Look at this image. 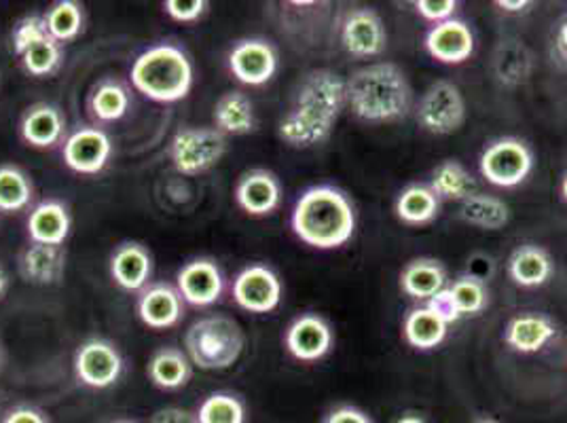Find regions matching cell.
<instances>
[{"instance_id":"1","label":"cell","mask_w":567,"mask_h":423,"mask_svg":"<svg viewBox=\"0 0 567 423\" xmlns=\"http://www.w3.org/2000/svg\"><path fill=\"white\" fill-rule=\"evenodd\" d=\"M346 104L348 83L341 74L329 69L308 72L280 121L278 134L292 148L318 146L331 138Z\"/></svg>"},{"instance_id":"2","label":"cell","mask_w":567,"mask_h":423,"mask_svg":"<svg viewBox=\"0 0 567 423\" xmlns=\"http://www.w3.org/2000/svg\"><path fill=\"white\" fill-rule=\"evenodd\" d=\"M290 227L292 234L311 248L334 250L354 236V206L341 188L309 187L292 208Z\"/></svg>"},{"instance_id":"3","label":"cell","mask_w":567,"mask_h":423,"mask_svg":"<svg viewBox=\"0 0 567 423\" xmlns=\"http://www.w3.org/2000/svg\"><path fill=\"white\" fill-rule=\"evenodd\" d=\"M348 83V104L367 123H392L411 111V85L404 72L390 62L355 71Z\"/></svg>"},{"instance_id":"4","label":"cell","mask_w":567,"mask_h":423,"mask_svg":"<svg viewBox=\"0 0 567 423\" xmlns=\"http://www.w3.org/2000/svg\"><path fill=\"white\" fill-rule=\"evenodd\" d=\"M189 53L174 43H159L142 51L130 71L132 87L151 102L176 104L193 90Z\"/></svg>"},{"instance_id":"5","label":"cell","mask_w":567,"mask_h":423,"mask_svg":"<svg viewBox=\"0 0 567 423\" xmlns=\"http://www.w3.org/2000/svg\"><path fill=\"white\" fill-rule=\"evenodd\" d=\"M246 348V334L237 320L210 313L195 320L185 334V353L202 371L231 369Z\"/></svg>"},{"instance_id":"6","label":"cell","mask_w":567,"mask_h":423,"mask_svg":"<svg viewBox=\"0 0 567 423\" xmlns=\"http://www.w3.org/2000/svg\"><path fill=\"white\" fill-rule=\"evenodd\" d=\"M229 148L227 136L216 127H181L169 142V162L183 176H199L220 164Z\"/></svg>"},{"instance_id":"7","label":"cell","mask_w":567,"mask_h":423,"mask_svg":"<svg viewBox=\"0 0 567 423\" xmlns=\"http://www.w3.org/2000/svg\"><path fill=\"white\" fill-rule=\"evenodd\" d=\"M478 167L483 178L494 187H519L534 169V153L519 138H499L483 151Z\"/></svg>"},{"instance_id":"8","label":"cell","mask_w":567,"mask_h":423,"mask_svg":"<svg viewBox=\"0 0 567 423\" xmlns=\"http://www.w3.org/2000/svg\"><path fill=\"white\" fill-rule=\"evenodd\" d=\"M466 121V102L457 85L436 81L430 85L417 104V123L427 134L450 136Z\"/></svg>"},{"instance_id":"9","label":"cell","mask_w":567,"mask_h":423,"mask_svg":"<svg viewBox=\"0 0 567 423\" xmlns=\"http://www.w3.org/2000/svg\"><path fill=\"white\" fill-rule=\"evenodd\" d=\"M72 367L79 383L92 390H106L121 379L123 355L113 341L92 337L76 348Z\"/></svg>"},{"instance_id":"10","label":"cell","mask_w":567,"mask_h":423,"mask_svg":"<svg viewBox=\"0 0 567 423\" xmlns=\"http://www.w3.org/2000/svg\"><path fill=\"white\" fill-rule=\"evenodd\" d=\"M113 157V141L97 125L76 127L62 144V159L66 167L81 176L100 174Z\"/></svg>"},{"instance_id":"11","label":"cell","mask_w":567,"mask_h":423,"mask_svg":"<svg viewBox=\"0 0 567 423\" xmlns=\"http://www.w3.org/2000/svg\"><path fill=\"white\" fill-rule=\"evenodd\" d=\"M282 282L267 265H248L234 280L231 297L237 307L250 313H269L282 303Z\"/></svg>"},{"instance_id":"12","label":"cell","mask_w":567,"mask_h":423,"mask_svg":"<svg viewBox=\"0 0 567 423\" xmlns=\"http://www.w3.org/2000/svg\"><path fill=\"white\" fill-rule=\"evenodd\" d=\"M227 66L239 83L260 87L278 72V51L265 39H241L229 51Z\"/></svg>"},{"instance_id":"13","label":"cell","mask_w":567,"mask_h":423,"mask_svg":"<svg viewBox=\"0 0 567 423\" xmlns=\"http://www.w3.org/2000/svg\"><path fill=\"white\" fill-rule=\"evenodd\" d=\"M339 39L343 49L354 58H375L388 45V32L373 9H352L346 13Z\"/></svg>"},{"instance_id":"14","label":"cell","mask_w":567,"mask_h":423,"mask_svg":"<svg viewBox=\"0 0 567 423\" xmlns=\"http://www.w3.org/2000/svg\"><path fill=\"white\" fill-rule=\"evenodd\" d=\"M176 288L185 303L213 307L225 292V276L213 259H193L176 274Z\"/></svg>"},{"instance_id":"15","label":"cell","mask_w":567,"mask_h":423,"mask_svg":"<svg viewBox=\"0 0 567 423\" xmlns=\"http://www.w3.org/2000/svg\"><path fill=\"white\" fill-rule=\"evenodd\" d=\"M185 301L176 286L166 282H151L136 301V313L142 324L153 330L174 329L185 318Z\"/></svg>"},{"instance_id":"16","label":"cell","mask_w":567,"mask_h":423,"mask_svg":"<svg viewBox=\"0 0 567 423\" xmlns=\"http://www.w3.org/2000/svg\"><path fill=\"white\" fill-rule=\"evenodd\" d=\"M286 350L299 362H318L332 348V329L316 313H303L290 322L284 337Z\"/></svg>"},{"instance_id":"17","label":"cell","mask_w":567,"mask_h":423,"mask_svg":"<svg viewBox=\"0 0 567 423\" xmlns=\"http://www.w3.org/2000/svg\"><path fill=\"white\" fill-rule=\"evenodd\" d=\"M236 204L248 216H269L282 204V185L269 169H250L239 176Z\"/></svg>"},{"instance_id":"18","label":"cell","mask_w":567,"mask_h":423,"mask_svg":"<svg viewBox=\"0 0 567 423\" xmlns=\"http://www.w3.org/2000/svg\"><path fill=\"white\" fill-rule=\"evenodd\" d=\"M20 136L28 146L39 151H51L58 144H64L66 117L62 109L51 102H37L28 106L20 121Z\"/></svg>"},{"instance_id":"19","label":"cell","mask_w":567,"mask_h":423,"mask_svg":"<svg viewBox=\"0 0 567 423\" xmlns=\"http://www.w3.org/2000/svg\"><path fill=\"white\" fill-rule=\"evenodd\" d=\"M425 51L441 64H464L474 53V34L462 20L432 25L425 34Z\"/></svg>"},{"instance_id":"20","label":"cell","mask_w":567,"mask_h":423,"mask_svg":"<svg viewBox=\"0 0 567 423\" xmlns=\"http://www.w3.org/2000/svg\"><path fill=\"white\" fill-rule=\"evenodd\" d=\"M109 269L121 290L141 295L153 278V257L138 241H123L113 250Z\"/></svg>"},{"instance_id":"21","label":"cell","mask_w":567,"mask_h":423,"mask_svg":"<svg viewBox=\"0 0 567 423\" xmlns=\"http://www.w3.org/2000/svg\"><path fill=\"white\" fill-rule=\"evenodd\" d=\"M71 210L60 199L39 202L25 220V234L32 244L64 246V241L71 236Z\"/></svg>"},{"instance_id":"22","label":"cell","mask_w":567,"mask_h":423,"mask_svg":"<svg viewBox=\"0 0 567 423\" xmlns=\"http://www.w3.org/2000/svg\"><path fill=\"white\" fill-rule=\"evenodd\" d=\"M18 269L25 282L37 286L58 283L66 271V252L62 246H45L30 241L20 252Z\"/></svg>"},{"instance_id":"23","label":"cell","mask_w":567,"mask_h":423,"mask_svg":"<svg viewBox=\"0 0 567 423\" xmlns=\"http://www.w3.org/2000/svg\"><path fill=\"white\" fill-rule=\"evenodd\" d=\"M213 121L225 136H248L257 130L255 104L244 92H225L214 104Z\"/></svg>"},{"instance_id":"24","label":"cell","mask_w":567,"mask_h":423,"mask_svg":"<svg viewBox=\"0 0 567 423\" xmlns=\"http://www.w3.org/2000/svg\"><path fill=\"white\" fill-rule=\"evenodd\" d=\"M146 375L155 388L174 392L189 383L193 364H190L189 355L185 353V350L166 345L151 355V360L146 364Z\"/></svg>"},{"instance_id":"25","label":"cell","mask_w":567,"mask_h":423,"mask_svg":"<svg viewBox=\"0 0 567 423\" xmlns=\"http://www.w3.org/2000/svg\"><path fill=\"white\" fill-rule=\"evenodd\" d=\"M130 87L115 76L97 81L87 97V111L95 123H117L130 113Z\"/></svg>"},{"instance_id":"26","label":"cell","mask_w":567,"mask_h":423,"mask_svg":"<svg viewBox=\"0 0 567 423\" xmlns=\"http://www.w3.org/2000/svg\"><path fill=\"white\" fill-rule=\"evenodd\" d=\"M555 324L540 313H523L508 322L504 339L508 348L519 353H536L555 337Z\"/></svg>"},{"instance_id":"27","label":"cell","mask_w":567,"mask_h":423,"mask_svg":"<svg viewBox=\"0 0 567 423\" xmlns=\"http://www.w3.org/2000/svg\"><path fill=\"white\" fill-rule=\"evenodd\" d=\"M508 276L520 288H538L550 280L553 259L540 246L525 244L511 255Z\"/></svg>"},{"instance_id":"28","label":"cell","mask_w":567,"mask_h":423,"mask_svg":"<svg viewBox=\"0 0 567 423\" xmlns=\"http://www.w3.org/2000/svg\"><path fill=\"white\" fill-rule=\"evenodd\" d=\"M460 218L476 229L497 231L511 220V208L504 199L487 193H473L460 204Z\"/></svg>"},{"instance_id":"29","label":"cell","mask_w":567,"mask_h":423,"mask_svg":"<svg viewBox=\"0 0 567 423\" xmlns=\"http://www.w3.org/2000/svg\"><path fill=\"white\" fill-rule=\"evenodd\" d=\"M492 69L502 85L517 87L529 79L532 69H534V60H532L529 49L525 48L520 41L506 39V41H499V45L494 51Z\"/></svg>"},{"instance_id":"30","label":"cell","mask_w":567,"mask_h":423,"mask_svg":"<svg viewBox=\"0 0 567 423\" xmlns=\"http://www.w3.org/2000/svg\"><path fill=\"white\" fill-rule=\"evenodd\" d=\"M447 282V274L439 260H411L401 274L402 290L413 299H432Z\"/></svg>"},{"instance_id":"31","label":"cell","mask_w":567,"mask_h":423,"mask_svg":"<svg viewBox=\"0 0 567 423\" xmlns=\"http://www.w3.org/2000/svg\"><path fill=\"white\" fill-rule=\"evenodd\" d=\"M447 329L450 324L425 306L413 309L404 320V337L409 345L422 352L439 348L447 337Z\"/></svg>"},{"instance_id":"32","label":"cell","mask_w":567,"mask_h":423,"mask_svg":"<svg viewBox=\"0 0 567 423\" xmlns=\"http://www.w3.org/2000/svg\"><path fill=\"white\" fill-rule=\"evenodd\" d=\"M441 212V199L430 185H409L396 199V216L404 225H427Z\"/></svg>"},{"instance_id":"33","label":"cell","mask_w":567,"mask_h":423,"mask_svg":"<svg viewBox=\"0 0 567 423\" xmlns=\"http://www.w3.org/2000/svg\"><path fill=\"white\" fill-rule=\"evenodd\" d=\"M473 174L455 159H447L436 165L430 178V188L439 195V199L447 202H464L474 193Z\"/></svg>"},{"instance_id":"34","label":"cell","mask_w":567,"mask_h":423,"mask_svg":"<svg viewBox=\"0 0 567 423\" xmlns=\"http://www.w3.org/2000/svg\"><path fill=\"white\" fill-rule=\"evenodd\" d=\"M45 24H48L49 34L58 43H69L74 41L85 25V11L83 4L76 0H58L49 7L43 13Z\"/></svg>"},{"instance_id":"35","label":"cell","mask_w":567,"mask_h":423,"mask_svg":"<svg viewBox=\"0 0 567 423\" xmlns=\"http://www.w3.org/2000/svg\"><path fill=\"white\" fill-rule=\"evenodd\" d=\"M34 187L22 167L0 165V212L13 214L22 212L32 204Z\"/></svg>"},{"instance_id":"36","label":"cell","mask_w":567,"mask_h":423,"mask_svg":"<svg viewBox=\"0 0 567 423\" xmlns=\"http://www.w3.org/2000/svg\"><path fill=\"white\" fill-rule=\"evenodd\" d=\"M22 66L28 74L45 79L55 72L60 71L62 62H64V45L58 43L51 34L41 37L37 43H32L30 48L25 49L24 53L20 55Z\"/></svg>"},{"instance_id":"37","label":"cell","mask_w":567,"mask_h":423,"mask_svg":"<svg viewBox=\"0 0 567 423\" xmlns=\"http://www.w3.org/2000/svg\"><path fill=\"white\" fill-rule=\"evenodd\" d=\"M199 423H246V404L231 392H214L197 409Z\"/></svg>"},{"instance_id":"38","label":"cell","mask_w":567,"mask_h":423,"mask_svg":"<svg viewBox=\"0 0 567 423\" xmlns=\"http://www.w3.org/2000/svg\"><path fill=\"white\" fill-rule=\"evenodd\" d=\"M447 290H450L451 301L457 309L460 318L478 316L489 303V292H487L485 283L474 276H464V278L455 280L447 286Z\"/></svg>"},{"instance_id":"39","label":"cell","mask_w":567,"mask_h":423,"mask_svg":"<svg viewBox=\"0 0 567 423\" xmlns=\"http://www.w3.org/2000/svg\"><path fill=\"white\" fill-rule=\"evenodd\" d=\"M45 34H49V30L43 13H32V16L22 18L13 28V32H11L16 55L20 58L25 49L30 48L34 41H39L41 37H45Z\"/></svg>"},{"instance_id":"40","label":"cell","mask_w":567,"mask_h":423,"mask_svg":"<svg viewBox=\"0 0 567 423\" xmlns=\"http://www.w3.org/2000/svg\"><path fill=\"white\" fill-rule=\"evenodd\" d=\"M208 7L210 2L206 0H166L164 2L167 18L178 24H195L206 16Z\"/></svg>"},{"instance_id":"41","label":"cell","mask_w":567,"mask_h":423,"mask_svg":"<svg viewBox=\"0 0 567 423\" xmlns=\"http://www.w3.org/2000/svg\"><path fill=\"white\" fill-rule=\"evenodd\" d=\"M457 7L460 2L455 0H417L415 2L417 13L424 18L425 22H432L434 25L453 20Z\"/></svg>"},{"instance_id":"42","label":"cell","mask_w":567,"mask_h":423,"mask_svg":"<svg viewBox=\"0 0 567 423\" xmlns=\"http://www.w3.org/2000/svg\"><path fill=\"white\" fill-rule=\"evenodd\" d=\"M425 307H427V309H432V311H434L441 320H445L447 324H453V322L462 320V318H460V313H457V309L453 306V301H451L447 286H445L439 295H434L432 299H427Z\"/></svg>"},{"instance_id":"43","label":"cell","mask_w":567,"mask_h":423,"mask_svg":"<svg viewBox=\"0 0 567 423\" xmlns=\"http://www.w3.org/2000/svg\"><path fill=\"white\" fill-rule=\"evenodd\" d=\"M0 423H49V420L41 409L22 404V406L7 411Z\"/></svg>"},{"instance_id":"44","label":"cell","mask_w":567,"mask_h":423,"mask_svg":"<svg viewBox=\"0 0 567 423\" xmlns=\"http://www.w3.org/2000/svg\"><path fill=\"white\" fill-rule=\"evenodd\" d=\"M324 423H373V420L355 406H339L327 415Z\"/></svg>"},{"instance_id":"45","label":"cell","mask_w":567,"mask_h":423,"mask_svg":"<svg viewBox=\"0 0 567 423\" xmlns=\"http://www.w3.org/2000/svg\"><path fill=\"white\" fill-rule=\"evenodd\" d=\"M151 423H199L197 415L181 406H166L153 415Z\"/></svg>"},{"instance_id":"46","label":"cell","mask_w":567,"mask_h":423,"mask_svg":"<svg viewBox=\"0 0 567 423\" xmlns=\"http://www.w3.org/2000/svg\"><path fill=\"white\" fill-rule=\"evenodd\" d=\"M555 51H557V58L567 64V16L557 25V32H555Z\"/></svg>"},{"instance_id":"47","label":"cell","mask_w":567,"mask_h":423,"mask_svg":"<svg viewBox=\"0 0 567 423\" xmlns=\"http://www.w3.org/2000/svg\"><path fill=\"white\" fill-rule=\"evenodd\" d=\"M497 7L502 9V11H508V13H520V11H525L532 2H525V0H517V2H508V0H499L496 2Z\"/></svg>"},{"instance_id":"48","label":"cell","mask_w":567,"mask_h":423,"mask_svg":"<svg viewBox=\"0 0 567 423\" xmlns=\"http://www.w3.org/2000/svg\"><path fill=\"white\" fill-rule=\"evenodd\" d=\"M394 423H427L424 417H420V415H402Z\"/></svg>"},{"instance_id":"49","label":"cell","mask_w":567,"mask_h":423,"mask_svg":"<svg viewBox=\"0 0 567 423\" xmlns=\"http://www.w3.org/2000/svg\"><path fill=\"white\" fill-rule=\"evenodd\" d=\"M7 283H9V280H7V274L2 271V267H0V299L4 297V292H7Z\"/></svg>"},{"instance_id":"50","label":"cell","mask_w":567,"mask_h":423,"mask_svg":"<svg viewBox=\"0 0 567 423\" xmlns=\"http://www.w3.org/2000/svg\"><path fill=\"white\" fill-rule=\"evenodd\" d=\"M471 423H502L496 417H492V415H478V417H474Z\"/></svg>"},{"instance_id":"51","label":"cell","mask_w":567,"mask_h":423,"mask_svg":"<svg viewBox=\"0 0 567 423\" xmlns=\"http://www.w3.org/2000/svg\"><path fill=\"white\" fill-rule=\"evenodd\" d=\"M4 362H7V350H4V343H2V339H0V373H2V369H4Z\"/></svg>"},{"instance_id":"52","label":"cell","mask_w":567,"mask_h":423,"mask_svg":"<svg viewBox=\"0 0 567 423\" xmlns=\"http://www.w3.org/2000/svg\"><path fill=\"white\" fill-rule=\"evenodd\" d=\"M561 195H564V202L567 204V174L566 178H564V183H561Z\"/></svg>"},{"instance_id":"53","label":"cell","mask_w":567,"mask_h":423,"mask_svg":"<svg viewBox=\"0 0 567 423\" xmlns=\"http://www.w3.org/2000/svg\"><path fill=\"white\" fill-rule=\"evenodd\" d=\"M117 423H136V422H117Z\"/></svg>"}]
</instances>
